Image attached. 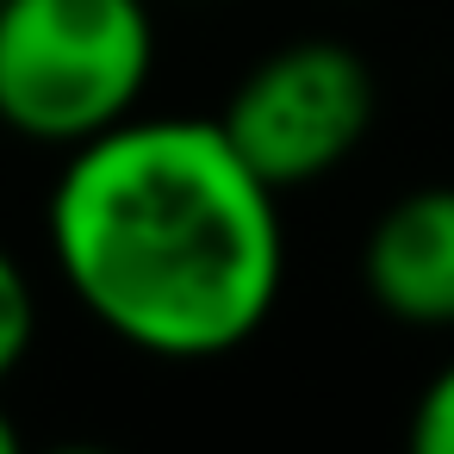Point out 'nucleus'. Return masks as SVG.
Wrapping results in <instances>:
<instances>
[{
  "label": "nucleus",
  "mask_w": 454,
  "mask_h": 454,
  "mask_svg": "<svg viewBox=\"0 0 454 454\" xmlns=\"http://www.w3.org/2000/svg\"><path fill=\"white\" fill-rule=\"evenodd\" d=\"M404 454H454V361L417 392L404 423Z\"/></svg>",
  "instance_id": "6"
},
{
  "label": "nucleus",
  "mask_w": 454,
  "mask_h": 454,
  "mask_svg": "<svg viewBox=\"0 0 454 454\" xmlns=\"http://www.w3.org/2000/svg\"><path fill=\"white\" fill-rule=\"evenodd\" d=\"M0 7H7V0H0Z\"/></svg>",
  "instance_id": "9"
},
{
  "label": "nucleus",
  "mask_w": 454,
  "mask_h": 454,
  "mask_svg": "<svg viewBox=\"0 0 454 454\" xmlns=\"http://www.w3.org/2000/svg\"><path fill=\"white\" fill-rule=\"evenodd\" d=\"M274 200L218 119L131 113L69 150L44 224L100 330L156 361H218L280 299L286 231Z\"/></svg>",
  "instance_id": "1"
},
{
  "label": "nucleus",
  "mask_w": 454,
  "mask_h": 454,
  "mask_svg": "<svg viewBox=\"0 0 454 454\" xmlns=\"http://www.w3.org/2000/svg\"><path fill=\"white\" fill-rule=\"evenodd\" d=\"M156 69L144 0H7L0 7V125L75 150L125 125Z\"/></svg>",
  "instance_id": "2"
},
{
  "label": "nucleus",
  "mask_w": 454,
  "mask_h": 454,
  "mask_svg": "<svg viewBox=\"0 0 454 454\" xmlns=\"http://www.w3.org/2000/svg\"><path fill=\"white\" fill-rule=\"evenodd\" d=\"M380 88L355 44L342 38H293L249 63V75L231 88L218 131L231 150L274 187H305L336 175L373 131Z\"/></svg>",
  "instance_id": "3"
},
{
  "label": "nucleus",
  "mask_w": 454,
  "mask_h": 454,
  "mask_svg": "<svg viewBox=\"0 0 454 454\" xmlns=\"http://www.w3.org/2000/svg\"><path fill=\"white\" fill-rule=\"evenodd\" d=\"M0 454H26V442H20V429H13L7 411H0Z\"/></svg>",
  "instance_id": "8"
},
{
  "label": "nucleus",
  "mask_w": 454,
  "mask_h": 454,
  "mask_svg": "<svg viewBox=\"0 0 454 454\" xmlns=\"http://www.w3.org/2000/svg\"><path fill=\"white\" fill-rule=\"evenodd\" d=\"M367 299L411 330H454V181L398 193L361 249Z\"/></svg>",
  "instance_id": "4"
},
{
  "label": "nucleus",
  "mask_w": 454,
  "mask_h": 454,
  "mask_svg": "<svg viewBox=\"0 0 454 454\" xmlns=\"http://www.w3.org/2000/svg\"><path fill=\"white\" fill-rule=\"evenodd\" d=\"M32 336H38V293L26 268L0 249V380L20 373V361L32 355Z\"/></svg>",
  "instance_id": "5"
},
{
  "label": "nucleus",
  "mask_w": 454,
  "mask_h": 454,
  "mask_svg": "<svg viewBox=\"0 0 454 454\" xmlns=\"http://www.w3.org/2000/svg\"><path fill=\"white\" fill-rule=\"evenodd\" d=\"M38 454H119V448H100V442H57V448H38Z\"/></svg>",
  "instance_id": "7"
}]
</instances>
